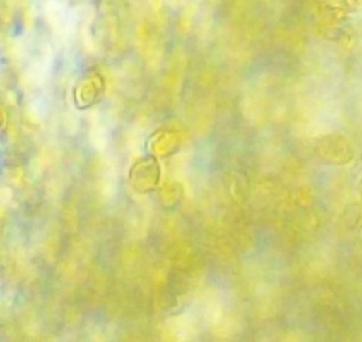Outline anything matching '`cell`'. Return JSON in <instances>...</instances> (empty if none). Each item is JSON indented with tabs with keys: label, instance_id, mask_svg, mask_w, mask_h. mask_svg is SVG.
<instances>
[{
	"label": "cell",
	"instance_id": "obj_2",
	"mask_svg": "<svg viewBox=\"0 0 362 342\" xmlns=\"http://www.w3.org/2000/svg\"><path fill=\"white\" fill-rule=\"evenodd\" d=\"M345 222L351 229L362 226V204H351L345 211Z\"/></svg>",
	"mask_w": 362,
	"mask_h": 342
},
{
	"label": "cell",
	"instance_id": "obj_3",
	"mask_svg": "<svg viewBox=\"0 0 362 342\" xmlns=\"http://www.w3.org/2000/svg\"><path fill=\"white\" fill-rule=\"evenodd\" d=\"M342 4L351 13H361L362 11V0H342Z\"/></svg>",
	"mask_w": 362,
	"mask_h": 342
},
{
	"label": "cell",
	"instance_id": "obj_1",
	"mask_svg": "<svg viewBox=\"0 0 362 342\" xmlns=\"http://www.w3.org/2000/svg\"><path fill=\"white\" fill-rule=\"evenodd\" d=\"M321 157L334 165H345L354 160L355 150L348 138L341 134H328L318 144Z\"/></svg>",
	"mask_w": 362,
	"mask_h": 342
}]
</instances>
